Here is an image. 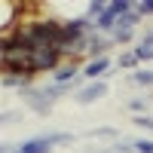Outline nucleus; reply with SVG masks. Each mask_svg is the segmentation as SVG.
Instances as JSON below:
<instances>
[{"mask_svg":"<svg viewBox=\"0 0 153 153\" xmlns=\"http://www.w3.org/2000/svg\"><path fill=\"white\" fill-rule=\"evenodd\" d=\"M61 65H65V55L52 46H43V49H31V74H55Z\"/></svg>","mask_w":153,"mask_h":153,"instance_id":"1","label":"nucleus"},{"mask_svg":"<svg viewBox=\"0 0 153 153\" xmlns=\"http://www.w3.org/2000/svg\"><path fill=\"white\" fill-rule=\"evenodd\" d=\"M25 104H28L34 113H40V117H46L49 110H52V101L46 98V92H43V86H34V89H28V92H22L19 95Z\"/></svg>","mask_w":153,"mask_h":153,"instance_id":"2","label":"nucleus"},{"mask_svg":"<svg viewBox=\"0 0 153 153\" xmlns=\"http://www.w3.org/2000/svg\"><path fill=\"white\" fill-rule=\"evenodd\" d=\"M113 71V61L104 55V58H92V61H86L83 65V80L86 83H98V80H104V76Z\"/></svg>","mask_w":153,"mask_h":153,"instance_id":"3","label":"nucleus"},{"mask_svg":"<svg viewBox=\"0 0 153 153\" xmlns=\"http://www.w3.org/2000/svg\"><path fill=\"white\" fill-rule=\"evenodd\" d=\"M104 95H107V83L98 80V83H86L80 92L74 95V101H76L80 107H86V104H95V101H101Z\"/></svg>","mask_w":153,"mask_h":153,"instance_id":"4","label":"nucleus"},{"mask_svg":"<svg viewBox=\"0 0 153 153\" xmlns=\"http://www.w3.org/2000/svg\"><path fill=\"white\" fill-rule=\"evenodd\" d=\"M52 150V141L46 135H37V138H25L22 144H16V153H49Z\"/></svg>","mask_w":153,"mask_h":153,"instance_id":"5","label":"nucleus"},{"mask_svg":"<svg viewBox=\"0 0 153 153\" xmlns=\"http://www.w3.org/2000/svg\"><path fill=\"white\" fill-rule=\"evenodd\" d=\"M3 89H16V92H28L34 89V76H25V74H3Z\"/></svg>","mask_w":153,"mask_h":153,"instance_id":"6","label":"nucleus"},{"mask_svg":"<svg viewBox=\"0 0 153 153\" xmlns=\"http://www.w3.org/2000/svg\"><path fill=\"white\" fill-rule=\"evenodd\" d=\"M129 83L141 89H153V68H138L135 74H129Z\"/></svg>","mask_w":153,"mask_h":153,"instance_id":"7","label":"nucleus"},{"mask_svg":"<svg viewBox=\"0 0 153 153\" xmlns=\"http://www.w3.org/2000/svg\"><path fill=\"white\" fill-rule=\"evenodd\" d=\"M117 68H123V71H138L141 68V61H138V55H135V49H129V52H120V58H117Z\"/></svg>","mask_w":153,"mask_h":153,"instance_id":"8","label":"nucleus"},{"mask_svg":"<svg viewBox=\"0 0 153 153\" xmlns=\"http://www.w3.org/2000/svg\"><path fill=\"white\" fill-rule=\"evenodd\" d=\"M126 107H129L135 117H147V110H150V98H144V95L129 98V101H126Z\"/></svg>","mask_w":153,"mask_h":153,"instance_id":"9","label":"nucleus"},{"mask_svg":"<svg viewBox=\"0 0 153 153\" xmlns=\"http://www.w3.org/2000/svg\"><path fill=\"white\" fill-rule=\"evenodd\" d=\"M89 138H113V144L123 141L120 129H113V126H101V129H92V132H89Z\"/></svg>","mask_w":153,"mask_h":153,"instance_id":"10","label":"nucleus"},{"mask_svg":"<svg viewBox=\"0 0 153 153\" xmlns=\"http://www.w3.org/2000/svg\"><path fill=\"white\" fill-rule=\"evenodd\" d=\"M138 25H141V16H138V12L132 9V12H129V16H123V19L117 22V31H135V28H138Z\"/></svg>","mask_w":153,"mask_h":153,"instance_id":"11","label":"nucleus"},{"mask_svg":"<svg viewBox=\"0 0 153 153\" xmlns=\"http://www.w3.org/2000/svg\"><path fill=\"white\" fill-rule=\"evenodd\" d=\"M113 46H129L132 40H135V31H113Z\"/></svg>","mask_w":153,"mask_h":153,"instance_id":"12","label":"nucleus"},{"mask_svg":"<svg viewBox=\"0 0 153 153\" xmlns=\"http://www.w3.org/2000/svg\"><path fill=\"white\" fill-rule=\"evenodd\" d=\"M46 138L52 141V147H55V144H71V141H74L71 132H46Z\"/></svg>","mask_w":153,"mask_h":153,"instance_id":"13","label":"nucleus"},{"mask_svg":"<svg viewBox=\"0 0 153 153\" xmlns=\"http://www.w3.org/2000/svg\"><path fill=\"white\" fill-rule=\"evenodd\" d=\"M135 153H153V138H135Z\"/></svg>","mask_w":153,"mask_h":153,"instance_id":"14","label":"nucleus"},{"mask_svg":"<svg viewBox=\"0 0 153 153\" xmlns=\"http://www.w3.org/2000/svg\"><path fill=\"white\" fill-rule=\"evenodd\" d=\"M107 150L110 153H135V144L132 141H117V144H110Z\"/></svg>","mask_w":153,"mask_h":153,"instance_id":"15","label":"nucleus"},{"mask_svg":"<svg viewBox=\"0 0 153 153\" xmlns=\"http://www.w3.org/2000/svg\"><path fill=\"white\" fill-rule=\"evenodd\" d=\"M135 55H138V61H153V46H135Z\"/></svg>","mask_w":153,"mask_h":153,"instance_id":"16","label":"nucleus"},{"mask_svg":"<svg viewBox=\"0 0 153 153\" xmlns=\"http://www.w3.org/2000/svg\"><path fill=\"white\" fill-rule=\"evenodd\" d=\"M135 12H138V16H153V0H141V3H135Z\"/></svg>","mask_w":153,"mask_h":153,"instance_id":"17","label":"nucleus"},{"mask_svg":"<svg viewBox=\"0 0 153 153\" xmlns=\"http://www.w3.org/2000/svg\"><path fill=\"white\" fill-rule=\"evenodd\" d=\"M132 123L138 126V129H150V132H153V117H150V113H147V117H135Z\"/></svg>","mask_w":153,"mask_h":153,"instance_id":"18","label":"nucleus"},{"mask_svg":"<svg viewBox=\"0 0 153 153\" xmlns=\"http://www.w3.org/2000/svg\"><path fill=\"white\" fill-rule=\"evenodd\" d=\"M138 46H153V28H147L141 37H138Z\"/></svg>","mask_w":153,"mask_h":153,"instance_id":"19","label":"nucleus"},{"mask_svg":"<svg viewBox=\"0 0 153 153\" xmlns=\"http://www.w3.org/2000/svg\"><path fill=\"white\" fill-rule=\"evenodd\" d=\"M16 120H22V110H3V123H6V126L16 123Z\"/></svg>","mask_w":153,"mask_h":153,"instance_id":"20","label":"nucleus"}]
</instances>
